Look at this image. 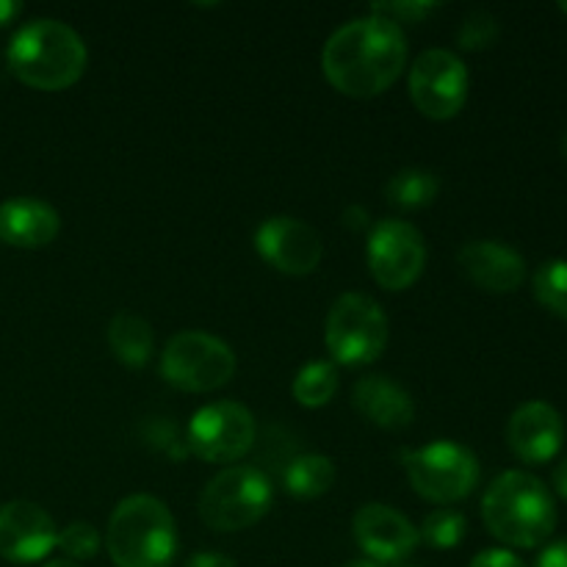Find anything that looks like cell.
Returning <instances> with one entry per match:
<instances>
[{
	"mask_svg": "<svg viewBox=\"0 0 567 567\" xmlns=\"http://www.w3.org/2000/svg\"><path fill=\"white\" fill-rule=\"evenodd\" d=\"M465 537V518L457 509H435L424 518L419 532V540H424L430 548H457Z\"/></svg>",
	"mask_w": 567,
	"mask_h": 567,
	"instance_id": "24",
	"label": "cell"
},
{
	"mask_svg": "<svg viewBox=\"0 0 567 567\" xmlns=\"http://www.w3.org/2000/svg\"><path fill=\"white\" fill-rule=\"evenodd\" d=\"M100 543H103V537H100V532L94 529L92 524L75 520V524H70L66 529L59 532V546L55 548H61L70 563H81V559L86 563V559L97 557Z\"/></svg>",
	"mask_w": 567,
	"mask_h": 567,
	"instance_id": "26",
	"label": "cell"
},
{
	"mask_svg": "<svg viewBox=\"0 0 567 567\" xmlns=\"http://www.w3.org/2000/svg\"><path fill=\"white\" fill-rule=\"evenodd\" d=\"M20 14H22V3H17V0H0V28L14 22Z\"/></svg>",
	"mask_w": 567,
	"mask_h": 567,
	"instance_id": "32",
	"label": "cell"
},
{
	"mask_svg": "<svg viewBox=\"0 0 567 567\" xmlns=\"http://www.w3.org/2000/svg\"><path fill=\"white\" fill-rule=\"evenodd\" d=\"M410 487L432 504L463 502L480 485V460L454 441H435L415 452H404Z\"/></svg>",
	"mask_w": 567,
	"mask_h": 567,
	"instance_id": "8",
	"label": "cell"
},
{
	"mask_svg": "<svg viewBox=\"0 0 567 567\" xmlns=\"http://www.w3.org/2000/svg\"><path fill=\"white\" fill-rule=\"evenodd\" d=\"M365 258L377 286L385 291H404L426 266L424 236L410 221L382 219L371 227Z\"/></svg>",
	"mask_w": 567,
	"mask_h": 567,
	"instance_id": "11",
	"label": "cell"
},
{
	"mask_svg": "<svg viewBox=\"0 0 567 567\" xmlns=\"http://www.w3.org/2000/svg\"><path fill=\"white\" fill-rule=\"evenodd\" d=\"M410 100L426 120H454L468 100L463 59L452 50H424L410 66Z\"/></svg>",
	"mask_w": 567,
	"mask_h": 567,
	"instance_id": "10",
	"label": "cell"
},
{
	"mask_svg": "<svg viewBox=\"0 0 567 567\" xmlns=\"http://www.w3.org/2000/svg\"><path fill=\"white\" fill-rule=\"evenodd\" d=\"M532 288H535V299L548 310V313L567 321V260H546V264L535 271Z\"/></svg>",
	"mask_w": 567,
	"mask_h": 567,
	"instance_id": "23",
	"label": "cell"
},
{
	"mask_svg": "<svg viewBox=\"0 0 567 567\" xmlns=\"http://www.w3.org/2000/svg\"><path fill=\"white\" fill-rule=\"evenodd\" d=\"M554 491L567 502V460H563V463L554 468Z\"/></svg>",
	"mask_w": 567,
	"mask_h": 567,
	"instance_id": "33",
	"label": "cell"
},
{
	"mask_svg": "<svg viewBox=\"0 0 567 567\" xmlns=\"http://www.w3.org/2000/svg\"><path fill=\"white\" fill-rule=\"evenodd\" d=\"M258 424L238 402H214L197 410L186 430L188 454L205 463L227 465L241 460L255 446Z\"/></svg>",
	"mask_w": 567,
	"mask_h": 567,
	"instance_id": "9",
	"label": "cell"
},
{
	"mask_svg": "<svg viewBox=\"0 0 567 567\" xmlns=\"http://www.w3.org/2000/svg\"><path fill=\"white\" fill-rule=\"evenodd\" d=\"M408 64L404 31L382 17H360L338 28L324 44L321 70L336 92L369 100L388 92Z\"/></svg>",
	"mask_w": 567,
	"mask_h": 567,
	"instance_id": "1",
	"label": "cell"
},
{
	"mask_svg": "<svg viewBox=\"0 0 567 567\" xmlns=\"http://www.w3.org/2000/svg\"><path fill=\"white\" fill-rule=\"evenodd\" d=\"M255 249L271 269L291 277L313 275L324 258L319 233L293 216H271L255 230Z\"/></svg>",
	"mask_w": 567,
	"mask_h": 567,
	"instance_id": "12",
	"label": "cell"
},
{
	"mask_svg": "<svg viewBox=\"0 0 567 567\" xmlns=\"http://www.w3.org/2000/svg\"><path fill=\"white\" fill-rule=\"evenodd\" d=\"M186 567H238V565L221 551H199L188 559Z\"/></svg>",
	"mask_w": 567,
	"mask_h": 567,
	"instance_id": "31",
	"label": "cell"
},
{
	"mask_svg": "<svg viewBox=\"0 0 567 567\" xmlns=\"http://www.w3.org/2000/svg\"><path fill=\"white\" fill-rule=\"evenodd\" d=\"M332 485H336V465H332L330 457H321V454L293 457L282 471L286 493L293 498H302V502L321 498L324 493L332 491Z\"/></svg>",
	"mask_w": 567,
	"mask_h": 567,
	"instance_id": "20",
	"label": "cell"
},
{
	"mask_svg": "<svg viewBox=\"0 0 567 567\" xmlns=\"http://www.w3.org/2000/svg\"><path fill=\"white\" fill-rule=\"evenodd\" d=\"M142 441L150 449L161 452L169 460H183L188 457V443L186 435L177 430V424L172 419H147L142 424Z\"/></svg>",
	"mask_w": 567,
	"mask_h": 567,
	"instance_id": "25",
	"label": "cell"
},
{
	"mask_svg": "<svg viewBox=\"0 0 567 567\" xmlns=\"http://www.w3.org/2000/svg\"><path fill=\"white\" fill-rule=\"evenodd\" d=\"M565 424L557 408L548 402H526L509 415L507 443L515 457L526 465H543L563 449Z\"/></svg>",
	"mask_w": 567,
	"mask_h": 567,
	"instance_id": "15",
	"label": "cell"
},
{
	"mask_svg": "<svg viewBox=\"0 0 567 567\" xmlns=\"http://www.w3.org/2000/svg\"><path fill=\"white\" fill-rule=\"evenodd\" d=\"M354 540L365 559L380 565H399L419 546V532L399 509L388 504H363L354 513Z\"/></svg>",
	"mask_w": 567,
	"mask_h": 567,
	"instance_id": "14",
	"label": "cell"
},
{
	"mask_svg": "<svg viewBox=\"0 0 567 567\" xmlns=\"http://www.w3.org/2000/svg\"><path fill=\"white\" fill-rule=\"evenodd\" d=\"M9 70L25 86L61 92L75 86L86 72V44L59 20H33L11 37Z\"/></svg>",
	"mask_w": 567,
	"mask_h": 567,
	"instance_id": "2",
	"label": "cell"
},
{
	"mask_svg": "<svg viewBox=\"0 0 567 567\" xmlns=\"http://www.w3.org/2000/svg\"><path fill=\"white\" fill-rule=\"evenodd\" d=\"M402 567H413V565H402Z\"/></svg>",
	"mask_w": 567,
	"mask_h": 567,
	"instance_id": "39",
	"label": "cell"
},
{
	"mask_svg": "<svg viewBox=\"0 0 567 567\" xmlns=\"http://www.w3.org/2000/svg\"><path fill=\"white\" fill-rule=\"evenodd\" d=\"M105 548L116 567H172L177 554L175 515L155 496L125 498L111 513Z\"/></svg>",
	"mask_w": 567,
	"mask_h": 567,
	"instance_id": "4",
	"label": "cell"
},
{
	"mask_svg": "<svg viewBox=\"0 0 567 567\" xmlns=\"http://www.w3.org/2000/svg\"><path fill=\"white\" fill-rule=\"evenodd\" d=\"M559 9H563L565 14H567V0H563V3H559Z\"/></svg>",
	"mask_w": 567,
	"mask_h": 567,
	"instance_id": "38",
	"label": "cell"
},
{
	"mask_svg": "<svg viewBox=\"0 0 567 567\" xmlns=\"http://www.w3.org/2000/svg\"><path fill=\"white\" fill-rule=\"evenodd\" d=\"M563 153L567 155V133H565V138H563Z\"/></svg>",
	"mask_w": 567,
	"mask_h": 567,
	"instance_id": "37",
	"label": "cell"
},
{
	"mask_svg": "<svg viewBox=\"0 0 567 567\" xmlns=\"http://www.w3.org/2000/svg\"><path fill=\"white\" fill-rule=\"evenodd\" d=\"M437 192H441V181L430 169H402L385 186L388 203L404 210L426 208V205L435 203Z\"/></svg>",
	"mask_w": 567,
	"mask_h": 567,
	"instance_id": "21",
	"label": "cell"
},
{
	"mask_svg": "<svg viewBox=\"0 0 567 567\" xmlns=\"http://www.w3.org/2000/svg\"><path fill=\"white\" fill-rule=\"evenodd\" d=\"M343 567H385V565L374 563V559H352V563H347Z\"/></svg>",
	"mask_w": 567,
	"mask_h": 567,
	"instance_id": "35",
	"label": "cell"
},
{
	"mask_svg": "<svg viewBox=\"0 0 567 567\" xmlns=\"http://www.w3.org/2000/svg\"><path fill=\"white\" fill-rule=\"evenodd\" d=\"M498 20L491 14V11H471L463 20L457 31V42L463 50H487L496 44L498 39Z\"/></svg>",
	"mask_w": 567,
	"mask_h": 567,
	"instance_id": "27",
	"label": "cell"
},
{
	"mask_svg": "<svg viewBox=\"0 0 567 567\" xmlns=\"http://www.w3.org/2000/svg\"><path fill=\"white\" fill-rule=\"evenodd\" d=\"M275 504L271 480L255 465H230L219 471L199 493V518L208 529L230 535L260 524Z\"/></svg>",
	"mask_w": 567,
	"mask_h": 567,
	"instance_id": "5",
	"label": "cell"
},
{
	"mask_svg": "<svg viewBox=\"0 0 567 567\" xmlns=\"http://www.w3.org/2000/svg\"><path fill=\"white\" fill-rule=\"evenodd\" d=\"M109 347L114 352V358L120 360L127 369H144L153 358L155 338L150 321H144L142 316L131 313V310H120L114 319L109 321Z\"/></svg>",
	"mask_w": 567,
	"mask_h": 567,
	"instance_id": "19",
	"label": "cell"
},
{
	"mask_svg": "<svg viewBox=\"0 0 567 567\" xmlns=\"http://www.w3.org/2000/svg\"><path fill=\"white\" fill-rule=\"evenodd\" d=\"M457 260L465 277L482 291L513 293L526 280V260L502 241H468Z\"/></svg>",
	"mask_w": 567,
	"mask_h": 567,
	"instance_id": "16",
	"label": "cell"
},
{
	"mask_svg": "<svg viewBox=\"0 0 567 567\" xmlns=\"http://www.w3.org/2000/svg\"><path fill=\"white\" fill-rule=\"evenodd\" d=\"M343 219H347V221L354 219L352 227H363V221H369V219H365V210L358 208V205H352V208H349L347 214H343Z\"/></svg>",
	"mask_w": 567,
	"mask_h": 567,
	"instance_id": "34",
	"label": "cell"
},
{
	"mask_svg": "<svg viewBox=\"0 0 567 567\" xmlns=\"http://www.w3.org/2000/svg\"><path fill=\"white\" fill-rule=\"evenodd\" d=\"M338 382H341V377H338L336 363L316 360V363H308L305 369H299L297 380H293V399L302 408L319 410L336 399Z\"/></svg>",
	"mask_w": 567,
	"mask_h": 567,
	"instance_id": "22",
	"label": "cell"
},
{
	"mask_svg": "<svg viewBox=\"0 0 567 567\" xmlns=\"http://www.w3.org/2000/svg\"><path fill=\"white\" fill-rule=\"evenodd\" d=\"M482 518L487 532L504 546L537 548L557 526V504L537 476L526 471H507L485 491Z\"/></svg>",
	"mask_w": 567,
	"mask_h": 567,
	"instance_id": "3",
	"label": "cell"
},
{
	"mask_svg": "<svg viewBox=\"0 0 567 567\" xmlns=\"http://www.w3.org/2000/svg\"><path fill=\"white\" fill-rule=\"evenodd\" d=\"M437 9V3H424V0H388V3L371 6V14L393 22L402 28V22H421Z\"/></svg>",
	"mask_w": 567,
	"mask_h": 567,
	"instance_id": "28",
	"label": "cell"
},
{
	"mask_svg": "<svg viewBox=\"0 0 567 567\" xmlns=\"http://www.w3.org/2000/svg\"><path fill=\"white\" fill-rule=\"evenodd\" d=\"M535 567H567V540L551 543L548 548H543Z\"/></svg>",
	"mask_w": 567,
	"mask_h": 567,
	"instance_id": "30",
	"label": "cell"
},
{
	"mask_svg": "<svg viewBox=\"0 0 567 567\" xmlns=\"http://www.w3.org/2000/svg\"><path fill=\"white\" fill-rule=\"evenodd\" d=\"M352 402L358 413L374 426H380V430H408L415 419L413 396L399 382L388 380L382 374L363 377L354 385Z\"/></svg>",
	"mask_w": 567,
	"mask_h": 567,
	"instance_id": "18",
	"label": "cell"
},
{
	"mask_svg": "<svg viewBox=\"0 0 567 567\" xmlns=\"http://www.w3.org/2000/svg\"><path fill=\"white\" fill-rule=\"evenodd\" d=\"M61 233V216L37 197H14L0 205V241L17 249H42Z\"/></svg>",
	"mask_w": 567,
	"mask_h": 567,
	"instance_id": "17",
	"label": "cell"
},
{
	"mask_svg": "<svg viewBox=\"0 0 567 567\" xmlns=\"http://www.w3.org/2000/svg\"><path fill=\"white\" fill-rule=\"evenodd\" d=\"M391 338L388 316L365 293H343L324 321V343L338 365L363 369L382 358Z\"/></svg>",
	"mask_w": 567,
	"mask_h": 567,
	"instance_id": "6",
	"label": "cell"
},
{
	"mask_svg": "<svg viewBox=\"0 0 567 567\" xmlns=\"http://www.w3.org/2000/svg\"><path fill=\"white\" fill-rule=\"evenodd\" d=\"M236 374V354L221 338L203 330L177 332L161 354V377L186 393H210Z\"/></svg>",
	"mask_w": 567,
	"mask_h": 567,
	"instance_id": "7",
	"label": "cell"
},
{
	"mask_svg": "<svg viewBox=\"0 0 567 567\" xmlns=\"http://www.w3.org/2000/svg\"><path fill=\"white\" fill-rule=\"evenodd\" d=\"M55 546L59 529L39 504L9 502L0 507V557L14 565H33Z\"/></svg>",
	"mask_w": 567,
	"mask_h": 567,
	"instance_id": "13",
	"label": "cell"
},
{
	"mask_svg": "<svg viewBox=\"0 0 567 567\" xmlns=\"http://www.w3.org/2000/svg\"><path fill=\"white\" fill-rule=\"evenodd\" d=\"M42 567H81L78 563H70V559H53V563L42 565Z\"/></svg>",
	"mask_w": 567,
	"mask_h": 567,
	"instance_id": "36",
	"label": "cell"
},
{
	"mask_svg": "<svg viewBox=\"0 0 567 567\" xmlns=\"http://www.w3.org/2000/svg\"><path fill=\"white\" fill-rule=\"evenodd\" d=\"M471 567H526L518 554L507 551V548H487V551L476 554L471 559Z\"/></svg>",
	"mask_w": 567,
	"mask_h": 567,
	"instance_id": "29",
	"label": "cell"
}]
</instances>
